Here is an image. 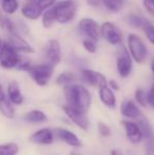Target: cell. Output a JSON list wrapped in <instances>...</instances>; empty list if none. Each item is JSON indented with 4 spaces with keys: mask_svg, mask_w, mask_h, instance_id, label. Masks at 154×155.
I'll return each instance as SVG.
<instances>
[{
    "mask_svg": "<svg viewBox=\"0 0 154 155\" xmlns=\"http://www.w3.org/2000/svg\"><path fill=\"white\" fill-rule=\"evenodd\" d=\"M64 97L67 100V104L72 108L79 110L80 112L87 113L91 106V94L81 84H71L64 86Z\"/></svg>",
    "mask_w": 154,
    "mask_h": 155,
    "instance_id": "obj_1",
    "label": "cell"
},
{
    "mask_svg": "<svg viewBox=\"0 0 154 155\" xmlns=\"http://www.w3.org/2000/svg\"><path fill=\"white\" fill-rule=\"evenodd\" d=\"M56 21L60 25H67L76 17L78 3L75 0H61L54 4Z\"/></svg>",
    "mask_w": 154,
    "mask_h": 155,
    "instance_id": "obj_2",
    "label": "cell"
},
{
    "mask_svg": "<svg viewBox=\"0 0 154 155\" xmlns=\"http://www.w3.org/2000/svg\"><path fill=\"white\" fill-rule=\"evenodd\" d=\"M127 49L132 59L137 63H144L148 58V48L138 35L131 33L127 37Z\"/></svg>",
    "mask_w": 154,
    "mask_h": 155,
    "instance_id": "obj_3",
    "label": "cell"
},
{
    "mask_svg": "<svg viewBox=\"0 0 154 155\" xmlns=\"http://www.w3.org/2000/svg\"><path fill=\"white\" fill-rule=\"evenodd\" d=\"M54 69H55V65L47 61L39 64H32L27 72L30 74L36 84L44 87L49 84L50 79L53 76Z\"/></svg>",
    "mask_w": 154,
    "mask_h": 155,
    "instance_id": "obj_4",
    "label": "cell"
},
{
    "mask_svg": "<svg viewBox=\"0 0 154 155\" xmlns=\"http://www.w3.org/2000/svg\"><path fill=\"white\" fill-rule=\"evenodd\" d=\"M116 69L119 76L126 78L131 74L133 69V59L126 47L120 45L116 54Z\"/></svg>",
    "mask_w": 154,
    "mask_h": 155,
    "instance_id": "obj_5",
    "label": "cell"
},
{
    "mask_svg": "<svg viewBox=\"0 0 154 155\" xmlns=\"http://www.w3.org/2000/svg\"><path fill=\"white\" fill-rule=\"evenodd\" d=\"M100 36L111 45H119L123 41V32L115 23L106 21L99 27Z\"/></svg>",
    "mask_w": 154,
    "mask_h": 155,
    "instance_id": "obj_6",
    "label": "cell"
},
{
    "mask_svg": "<svg viewBox=\"0 0 154 155\" xmlns=\"http://www.w3.org/2000/svg\"><path fill=\"white\" fill-rule=\"evenodd\" d=\"M20 56V53L13 49L10 45L4 42L0 50V65L6 70L16 69Z\"/></svg>",
    "mask_w": 154,
    "mask_h": 155,
    "instance_id": "obj_7",
    "label": "cell"
},
{
    "mask_svg": "<svg viewBox=\"0 0 154 155\" xmlns=\"http://www.w3.org/2000/svg\"><path fill=\"white\" fill-rule=\"evenodd\" d=\"M78 31L84 36V38H90L95 41H98L100 33H99V25L96 20L90 17H84L78 23Z\"/></svg>",
    "mask_w": 154,
    "mask_h": 155,
    "instance_id": "obj_8",
    "label": "cell"
},
{
    "mask_svg": "<svg viewBox=\"0 0 154 155\" xmlns=\"http://www.w3.org/2000/svg\"><path fill=\"white\" fill-rule=\"evenodd\" d=\"M5 42L10 45L13 49L16 50L18 53H34L33 47L19 34V32H8V37H6Z\"/></svg>",
    "mask_w": 154,
    "mask_h": 155,
    "instance_id": "obj_9",
    "label": "cell"
},
{
    "mask_svg": "<svg viewBox=\"0 0 154 155\" xmlns=\"http://www.w3.org/2000/svg\"><path fill=\"white\" fill-rule=\"evenodd\" d=\"M45 58L53 65L59 64L61 61V47L57 39H50L45 45Z\"/></svg>",
    "mask_w": 154,
    "mask_h": 155,
    "instance_id": "obj_10",
    "label": "cell"
},
{
    "mask_svg": "<svg viewBox=\"0 0 154 155\" xmlns=\"http://www.w3.org/2000/svg\"><path fill=\"white\" fill-rule=\"evenodd\" d=\"M81 77L88 84L96 88H101L103 86H107L108 80L105 75L94 70L91 69H84L81 71Z\"/></svg>",
    "mask_w": 154,
    "mask_h": 155,
    "instance_id": "obj_11",
    "label": "cell"
},
{
    "mask_svg": "<svg viewBox=\"0 0 154 155\" xmlns=\"http://www.w3.org/2000/svg\"><path fill=\"white\" fill-rule=\"evenodd\" d=\"M64 111L67 114V116L71 119L77 127H79L82 130H88L89 128V120L86 117V113L80 112L79 110H76V109L72 108V107L68 106H64Z\"/></svg>",
    "mask_w": 154,
    "mask_h": 155,
    "instance_id": "obj_12",
    "label": "cell"
},
{
    "mask_svg": "<svg viewBox=\"0 0 154 155\" xmlns=\"http://www.w3.org/2000/svg\"><path fill=\"white\" fill-rule=\"evenodd\" d=\"M54 136L56 138L60 139L61 141L66 143L67 145L71 146V147H75V148H79L81 147V141L78 138L74 133H72L71 131L67 130L64 128H56L53 131Z\"/></svg>",
    "mask_w": 154,
    "mask_h": 155,
    "instance_id": "obj_13",
    "label": "cell"
},
{
    "mask_svg": "<svg viewBox=\"0 0 154 155\" xmlns=\"http://www.w3.org/2000/svg\"><path fill=\"white\" fill-rule=\"evenodd\" d=\"M54 133L51 129L43 128L36 131L30 136V140L38 145H51L54 141Z\"/></svg>",
    "mask_w": 154,
    "mask_h": 155,
    "instance_id": "obj_14",
    "label": "cell"
},
{
    "mask_svg": "<svg viewBox=\"0 0 154 155\" xmlns=\"http://www.w3.org/2000/svg\"><path fill=\"white\" fill-rule=\"evenodd\" d=\"M21 15L29 20H37L42 15L43 11L36 1H28L21 6Z\"/></svg>",
    "mask_w": 154,
    "mask_h": 155,
    "instance_id": "obj_15",
    "label": "cell"
},
{
    "mask_svg": "<svg viewBox=\"0 0 154 155\" xmlns=\"http://www.w3.org/2000/svg\"><path fill=\"white\" fill-rule=\"evenodd\" d=\"M121 124H123V128L126 130V135H127L128 139L132 143H138L142 140L143 135L137 124L130 120H123Z\"/></svg>",
    "mask_w": 154,
    "mask_h": 155,
    "instance_id": "obj_16",
    "label": "cell"
},
{
    "mask_svg": "<svg viewBox=\"0 0 154 155\" xmlns=\"http://www.w3.org/2000/svg\"><path fill=\"white\" fill-rule=\"evenodd\" d=\"M98 95L100 101L105 104L108 108H115L116 107V97L114 94L113 90L110 88L109 86H103L101 88H99L98 90Z\"/></svg>",
    "mask_w": 154,
    "mask_h": 155,
    "instance_id": "obj_17",
    "label": "cell"
},
{
    "mask_svg": "<svg viewBox=\"0 0 154 155\" xmlns=\"http://www.w3.org/2000/svg\"><path fill=\"white\" fill-rule=\"evenodd\" d=\"M121 114L127 118H139L142 116L138 107L133 100H125L121 104Z\"/></svg>",
    "mask_w": 154,
    "mask_h": 155,
    "instance_id": "obj_18",
    "label": "cell"
},
{
    "mask_svg": "<svg viewBox=\"0 0 154 155\" xmlns=\"http://www.w3.org/2000/svg\"><path fill=\"white\" fill-rule=\"evenodd\" d=\"M8 99L14 104H21L23 102V95L21 93L20 87L17 81H11L8 86Z\"/></svg>",
    "mask_w": 154,
    "mask_h": 155,
    "instance_id": "obj_19",
    "label": "cell"
},
{
    "mask_svg": "<svg viewBox=\"0 0 154 155\" xmlns=\"http://www.w3.org/2000/svg\"><path fill=\"white\" fill-rule=\"evenodd\" d=\"M0 112L5 116L6 118H14L15 117V108L13 102L6 97L0 99Z\"/></svg>",
    "mask_w": 154,
    "mask_h": 155,
    "instance_id": "obj_20",
    "label": "cell"
},
{
    "mask_svg": "<svg viewBox=\"0 0 154 155\" xmlns=\"http://www.w3.org/2000/svg\"><path fill=\"white\" fill-rule=\"evenodd\" d=\"M41 22L44 29H51L54 25H55L57 21H56L55 13H54L53 6L48 10L43 11L42 15H41Z\"/></svg>",
    "mask_w": 154,
    "mask_h": 155,
    "instance_id": "obj_21",
    "label": "cell"
},
{
    "mask_svg": "<svg viewBox=\"0 0 154 155\" xmlns=\"http://www.w3.org/2000/svg\"><path fill=\"white\" fill-rule=\"evenodd\" d=\"M25 121L31 124H39V123H43V121L47 120V115L42 112V111L39 110H33L28 112L27 114L23 117Z\"/></svg>",
    "mask_w": 154,
    "mask_h": 155,
    "instance_id": "obj_22",
    "label": "cell"
},
{
    "mask_svg": "<svg viewBox=\"0 0 154 155\" xmlns=\"http://www.w3.org/2000/svg\"><path fill=\"white\" fill-rule=\"evenodd\" d=\"M137 124L140 129V132H142L143 137H145L146 140L147 139L153 138L154 137V131H153L152 127H151V124H149V121L147 120L146 118H144V117L140 116L139 119H138Z\"/></svg>",
    "mask_w": 154,
    "mask_h": 155,
    "instance_id": "obj_23",
    "label": "cell"
},
{
    "mask_svg": "<svg viewBox=\"0 0 154 155\" xmlns=\"http://www.w3.org/2000/svg\"><path fill=\"white\" fill-rule=\"evenodd\" d=\"M0 8L5 14L13 15L19 8V3L17 0H0Z\"/></svg>",
    "mask_w": 154,
    "mask_h": 155,
    "instance_id": "obj_24",
    "label": "cell"
},
{
    "mask_svg": "<svg viewBox=\"0 0 154 155\" xmlns=\"http://www.w3.org/2000/svg\"><path fill=\"white\" fill-rule=\"evenodd\" d=\"M78 80L77 75L71 72H64L57 78H56V84L59 86H67V84H75Z\"/></svg>",
    "mask_w": 154,
    "mask_h": 155,
    "instance_id": "obj_25",
    "label": "cell"
},
{
    "mask_svg": "<svg viewBox=\"0 0 154 155\" xmlns=\"http://www.w3.org/2000/svg\"><path fill=\"white\" fill-rule=\"evenodd\" d=\"M103 5L111 13H119L123 10V0H101Z\"/></svg>",
    "mask_w": 154,
    "mask_h": 155,
    "instance_id": "obj_26",
    "label": "cell"
},
{
    "mask_svg": "<svg viewBox=\"0 0 154 155\" xmlns=\"http://www.w3.org/2000/svg\"><path fill=\"white\" fill-rule=\"evenodd\" d=\"M140 29L145 33L147 39L154 45V23H152L150 20H148V19H145L144 23H143Z\"/></svg>",
    "mask_w": 154,
    "mask_h": 155,
    "instance_id": "obj_27",
    "label": "cell"
},
{
    "mask_svg": "<svg viewBox=\"0 0 154 155\" xmlns=\"http://www.w3.org/2000/svg\"><path fill=\"white\" fill-rule=\"evenodd\" d=\"M18 151V145L15 143H8L0 145V155H17Z\"/></svg>",
    "mask_w": 154,
    "mask_h": 155,
    "instance_id": "obj_28",
    "label": "cell"
},
{
    "mask_svg": "<svg viewBox=\"0 0 154 155\" xmlns=\"http://www.w3.org/2000/svg\"><path fill=\"white\" fill-rule=\"evenodd\" d=\"M82 47H84V49L87 52H89L91 54H94L97 51V41L90 38H84L82 39Z\"/></svg>",
    "mask_w": 154,
    "mask_h": 155,
    "instance_id": "obj_29",
    "label": "cell"
},
{
    "mask_svg": "<svg viewBox=\"0 0 154 155\" xmlns=\"http://www.w3.org/2000/svg\"><path fill=\"white\" fill-rule=\"evenodd\" d=\"M144 20H145V18H143V17H140V16H137V15H135V14L130 15L127 18L128 23H129L132 28H135V29H140L143 23H144Z\"/></svg>",
    "mask_w": 154,
    "mask_h": 155,
    "instance_id": "obj_30",
    "label": "cell"
},
{
    "mask_svg": "<svg viewBox=\"0 0 154 155\" xmlns=\"http://www.w3.org/2000/svg\"><path fill=\"white\" fill-rule=\"evenodd\" d=\"M135 99L137 104L142 107H147L148 102H147V94L143 89H137L135 91Z\"/></svg>",
    "mask_w": 154,
    "mask_h": 155,
    "instance_id": "obj_31",
    "label": "cell"
},
{
    "mask_svg": "<svg viewBox=\"0 0 154 155\" xmlns=\"http://www.w3.org/2000/svg\"><path fill=\"white\" fill-rule=\"evenodd\" d=\"M31 65H32V63L30 61L29 58L25 57V56H20V59H19V62H18V64H17L16 69L20 70V71H28Z\"/></svg>",
    "mask_w": 154,
    "mask_h": 155,
    "instance_id": "obj_32",
    "label": "cell"
},
{
    "mask_svg": "<svg viewBox=\"0 0 154 155\" xmlns=\"http://www.w3.org/2000/svg\"><path fill=\"white\" fill-rule=\"evenodd\" d=\"M97 128H98V132H99V134H100L101 136L108 137V136H110V135H111V129H110L109 126H107L106 124L99 121L98 124H97Z\"/></svg>",
    "mask_w": 154,
    "mask_h": 155,
    "instance_id": "obj_33",
    "label": "cell"
},
{
    "mask_svg": "<svg viewBox=\"0 0 154 155\" xmlns=\"http://www.w3.org/2000/svg\"><path fill=\"white\" fill-rule=\"evenodd\" d=\"M36 2H37V4L40 6L41 10L45 11V10H48V8L54 6V4L57 1H56V0H36Z\"/></svg>",
    "mask_w": 154,
    "mask_h": 155,
    "instance_id": "obj_34",
    "label": "cell"
},
{
    "mask_svg": "<svg viewBox=\"0 0 154 155\" xmlns=\"http://www.w3.org/2000/svg\"><path fill=\"white\" fill-rule=\"evenodd\" d=\"M143 3L147 12L154 17V0H144Z\"/></svg>",
    "mask_w": 154,
    "mask_h": 155,
    "instance_id": "obj_35",
    "label": "cell"
},
{
    "mask_svg": "<svg viewBox=\"0 0 154 155\" xmlns=\"http://www.w3.org/2000/svg\"><path fill=\"white\" fill-rule=\"evenodd\" d=\"M146 154L154 155V137L150 139H147L146 143Z\"/></svg>",
    "mask_w": 154,
    "mask_h": 155,
    "instance_id": "obj_36",
    "label": "cell"
},
{
    "mask_svg": "<svg viewBox=\"0 0 154 155\" xmlns=\"http://www.w3.org/2000/svg\"><path fill=\"white\" fill-rule=\"evenodd\" d=\"M147 102L154 109V84H152L151 89L147 94Z\"/></svg>",
    "mask_w": 154,
    "mask_h": 155,
    "instance_id": "obj_37",
    "label": "cell"
},
{
    "mask_svg": "<svg viewBox=\"0 0 154 155\" xmlns=\"http://www.w3.org/2000/svg\"><path fill=\"white\" fill-rule=\"evenodd\" d=\"M108 86H109L113 91H118L119 90V84H117L116 80H113V79L109 80V81H108Z\"/></svg>",
    "mask_w": 154,
    "mask_h": 155,
    "instance_id": "obj_38",
    "label": "cell"
},
{
    "mask_svg": "<svg viewBox=\"0 0 154 155\" xmlns=\"http://www.w3.org/2000/svg\"><path fill=\"white\" fill-rule=\"evenodd\" d=\"M87 4L92 8H98L101 4V0H87Z\"/></svg>",
    "mask_w": 154,
    "mask_h": 155,
    "instance_id": "obj_39",
    "label": "cell"
},
{
    "mask_svg": "<svg viewBox=\"0 0 154 155\" xmlns=\"http://www.w3.org/2000/svg\"><path fill=\"white\" fill-rule=\"evenodd\" d=\"M5 97V94H4V91H3V88H2V84H0V99Z\"/></svg>",
    "mask_w": 154,
    "mask_h": 155,
    "instance_id": "obj_40",
    "label": "cell"
},
{
    "mask_svg": "<svg viewBox=\"0 0 154 155\" xmlns=\"http://www.w3.org/2000/svg\"><path fill=\"white\" fill-rule=\"evenodd\" d=\"M111 155H121V153L118 150H113V151H111Z\"/></svg>",
    "mask_w": 154,
    "mask_h": 155,
    "instance_id": "obj_41",
    "label": "cell"
},
{
    "mask_svg": "<svg viewBox=\"0 0 154 155\" xmlns=\"http://www.w3.org/2000/svg\"><path fill=\"white\" fill-rule=\"evenodd\" d=\"M3 19H4V17L1 15V8H0V25H2V22H3Z\"/></svg>",
    "mask_w": 154,
    "mask_h": 155,
    "instance_id": "obj_42",
    "label": "cell"
},
{
    "mask_svg": "<svg viewBox=\"0 0 154 155\" xmlns=\"http://www.w3.org/2000/svg\"><path fill=\"white\" fill-rule=\"evenodd\" d=\"M151 70H152V73L154 75V59L152 60V62H151Z\"/></svg>",
    "mask_w": 154,
    "mask_h": 155,
    "instance_id": "obj_43",
    "label": "cell"
},
{
    "mask_svg": "<svg viewBox=\"0 0 154 155\" xmlns=\"http://www.w3.org/2000/svg\"><path fill=\"white\" fill-rule=\"evenodd\" d=\"M2 45H3V43H2V40H1V38H0V50H1V47H2Z\"/></svg>",
    "mask_w": 154,
    "mask_h": 155,
    "instance_id": "obj_44",
    "label": "cell"
},
{
    "mask_svg": "<svg viewBox=\"0 0 154 155\" xmlns=\"http://www.w3.org/2000/svg\"><path fill=\"white\" fill-rule=\"evenodd\" d=\"M70 155H79V154L76 153V152H72V153H71Z\"/></svg>",
    "mask_w": 154,
    "mask_h": 155,
    "instance_id": "obj_45",
    "label": "cell"
},
{
    "mask_svg": "<svg viewBox=\"0 0 154 155\" xmlns=\"http://www.w3.org/2000/svg\"><path fill=\"white\" fill-rule=\"evenodd\" d=\"M27 1H36V0H27Z\"/></svg>",
    "mask_w": 154,
    "mask_h": 155,
    "instance_id": "obj_46",
    "label": "cell"
}]
</instances>
